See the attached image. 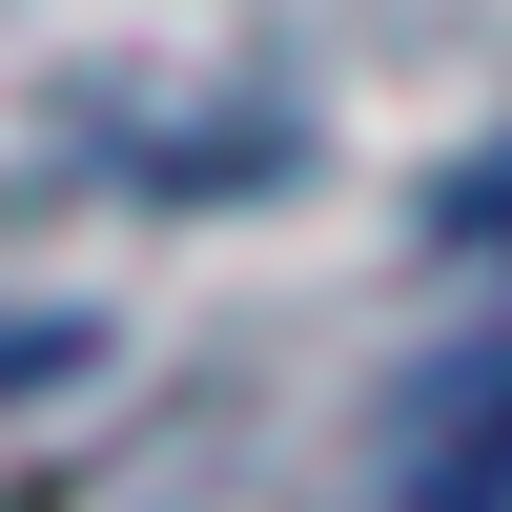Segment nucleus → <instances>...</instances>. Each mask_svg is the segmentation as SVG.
<instances>
[{
	"label": "nucleus",
	"instance_id": "obj_2",
	"mask_svg": "<svg viewBox=\"0 0 512 512\" xmlns=\"http://www.w3.org/2000/svg\"><path fill=\"white\" fill-rule=\"evenodd\" d=\"M62 369H82V308H0V410L62 390Z\"/></svg>",
	"mask_w": 512,
	"mask_h": 512
},
{
	"label": "nucleus",
	"instance_id": "obj_3",
	"mask_svg": "<svg viewBox=\"0 0 512 512\" xmlns=\"http://www.w3.org/2000/svg\"><path fill=\"white\" fill-rule=\"evenodd\" d=\"M451 246H472V267H512V164H472V185H451Z\"/></svg>",
	"mask_w": 512,
	"mask_h": 512
},
{
	"label": "nucleus",
	"instance_id": "obj_1",
	"mask_svg": "<svg viewBox=\"0 0 512 512\" xmlns=\"http://www.w3.org/2000/svg\"><path fill=\"white\" fill-rule=\"evenodd\" d=\"M390 512H512V328H492V349H451L431 390H410V431H390Z\"/></svg>",
	"mask_w": 512,
	"mask_h": 512
}]
</instances>
